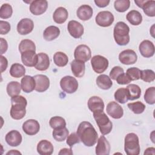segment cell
<instances>
[{
	"mask_svg": "<svg viewBox=\"0 0 155 155\" xmlns=\"http://www.w3.org/2000/svg\"><path fill=\"white\" fill-rule=\"evenodd\" d=\"M77 134L80 140L87 147H92L96 144L98 134L94 127L87 121H83L79 125Z\"/></svg>",
	"mask_w": 155,
	"mask_h": 155,
	"instance_id": "6da1fadb",
	"label": "cell"
},
{
	"mask_svg": "<svg viewBox=\"0 0 155 155\" xmlns=\"http://www.w3.org/2000/svg\"><path fill=\"white\" fill-rule=\"evenodd\" d=\"M12 107L10 109V116L15 120L22 119L26 114L27 99L22 96L17 95L11 98Z\"/></svg>",
	"mask_w": 155,
	"mask_h": 155,
	"instance_id": "7a4b0ae2",
	"label": "cell"
},
{
	"mask_svg": "<svg viewBox=\"0 0 155 155\" xmlns=\"http://www.w3.org/2000/svg\"><path fill=\"white\" fill-rule=\"evenodd\" d=\"M130 28L124 22L116 23L113 30V36L115 42L119 45H125L130 42Z\"/></svg>",
	"mask_w": 155,
	"mask_h": 155,
	"instance_id": "3957f363",
	"label": "cell"
},
{
	"mask_svg": "<svg viewBox=\"0 0 155 155\" xmlns=\"http://www.w3.org/2000/svg\"><path fill=\"white\" fill-rule=\"evenodd\" d=\"M93 117L99 128L100 132L102 134H108L111 132L113 128V124L103 111L93 112Z\"/></svg>",
	"mask_w": 155,
	"mask_h": 155,
	"instance_id": "277c9868",
	"label": "cell"
},
{
	"mask_svg": "<svg viewBox=\"0 0 155 155\" xmlns=\"http://www.w3.org/2000/svg\"><path fill=\"white\" fill-rule=\"evenodd\" d=\"M124 140V150L127 155H138L140 153L139 137L135 133L127 134Z\"/></svg>",
	"mask_w": 155,
	"mask_h": 155,
	"instance_id": "5b68a950",
	"label": "cell"
},
{
	"mask_svg": "<svg viewBox=\"0 0 155 155\" xmlns=\"http://www.w3.org/2000/svg\"><path fill=\"white\" fill-rule=\"evenodd\" d=\"M60 86L64 91L71 94L78 90V82L75 78L71 76H66L61 79Z\"/></svg>",
	"mask_w": 155,
	"mask_h": 155,
	"instance_id": "8992f818",
	"label": "cell"
},
{
	"mask_svg": "<svg viewBox=\"0 0 155 155\" xmlns=\"http://www.w3.org/2000/svg\"><path fill=\"white\" fill-rule=\"evenodd\" d=\"M91 64L93 70L100 74L107 69L109 62L106 58L101 55H96L91 59Z\"/></svg>",
	"mask_w": 155,
	"mask_h": 155,
	"instance_id": "52a82bcc",
	"label": "cell"
},
{
	"mask_svg": "<svg viewBox=\"0 0 155 155\" xmlns=\"http://www.w3.org/2000/svg\"><path fill=\"white\" fill-rule=\"evenodd\" d=\"M74 56L76 60L85 62L91 59V50L86 45H79L74 50Z\"/></svg>",
	"mask_w": 155,
	"mask_h": 155,
	"instance_id": "ba28073f",
	"label": "cell"
},
{
	"mask_svg": "<svg viewBox=\"0 0 155 155\" xmlns=\"http://www.w3.org/2000/svg\"><path fill=\"white\" fill-rule=\"evenodd\" d=\"M113 15L109 11H102L98 13L95 18L96 24L103 27L110 26L114 22Z\"/></svg>",
	"mask_w": 155,
	"mask_h": 155,
	"instance_id": "9c48e42d",
	"label": "cell"
},
{
	"mask_svg": "<svg viewBox=\"0 0 155 155\" xmlns=\"http://www.w3.org/2000/svg\"><path fill=\"white\" fill-rule=\"evenodd\" d=\"M137 5L142 8L144 13L148 16H155V1L153 0H135Z\"/></svg>",
	"mask_w": 155,
	"mask_h": 155,
	"instance_id": "30bf717a",
	"label": "cell"
},
{
	"mask_svg": "<svg viewBox=\"0 0 155 155\" xmlns=\"http://www.w3.org/2000/svg\"><path fill=\"white\" fill-rule=\"evenodd\" d=\"M137 56L136 52L131 49L125 50L121 51L119 55V61L125 65H131L136 63Z\"/></svg>",
	"mask_w": 155,
	"mask_h": 155,
	"instance_id": "8fae6325",
	"label": "cell"
},
{
	"mask_svg": "<svg viewBox=\"0 0 155 155\" xmlns=\"http://www.w3.org/2000/svg\"><path fill=\"white\" fill-rule=\"evenodd\" d=\"M107 114L113 119H120L124 115V110L122 107L116 102H110L106 108Z\"/></svg>",
	"mask_w": 155,
	"mask_h": 155,
	"instance_id": "7c38bea8",
	"label": "cell"
},
{
	"mask_svg": "<svg viewBox=\"0 0 155 155\" xmlns=\"http://www.w3.org/2000/svg\"><path fill=\"white\" fill-rule=\"evenodd\" d=\"M48 7V2L45 0H35L30 5V11L34 15H41L45 13Z\"/></svg>",
	"mask_w": 155,
	"mask_h": 155,
	"instance_id": "4fadbf2b",
	"label": "cell"
},
{
	"mask_svg": "<svg viewBox=\"0 0 155 155\" xmlns=\"http://www.w3.org/2000/svg\"><path fill=\"white\" fill-rule=\"evenodd\" d=\"M35 81V90L39 93L46 91L50 87V80L44 74H36L33 77Z\"/></svg>",
	"mask_w": 155,
	"mask_h": 155,
	"instance_id": "5bb4252c",
	"label": "cell"
},
{
	"mask_svg": "<svg viewBox=\"0 0 155 155\" xmlns=\"http://www.w3.org/2000/svg\"><path fill=\"white\" fill-rule=\"evenodd\" d=\"M68 31L70 35L74 38H79L84 34V27L79 22L71 20L68 22L67 25Z\"/></svg>",
	"mask_w": 155,
	"mask_h": 155,
	"instance_id": "9a60e30c",
	"label": "cell"
},
{
	"mask_svg": "<svg viewBox=\"0 0 155 155\" xmlns=\"http://www.w3.org/2000/svg\"><path fill=\"white\" fill-rule=\"evenodd\" d=\"M34 28L33 21L29 18L22 19L17 25V31L21 35L31 33Z\"/></svg>",
	"mask_w": 155,
	"mask_h": 155,
	"instance_id": "2e32d148",
	"label": "cell"
},
{
	"mask_svg": "<svg viewBox=\"0 0 155 155\" xmlns=\"http://www.w3.org/2000/svg\"><path fill=\"white\" fill-rule=\"evenodd\" d=\"M40 129L39 122L35 119H28L22 124V130L25 133L29 136L37 134Z\"/></svg>",
	"mask_w": 155,
	"mask_h": 155,
	"instance_id": "e0dca14e",
	"label": "cell"
},
{
	"mask_svg": "<svg viewBox=\"0 0 155 155\" xmlns=\"http://www.w3.org/2000/svg\"><path fill=\"white\" fill-rule=\"evenodd\" d=\"M139 50L141 55L145 58L152 57L154 54V45L149 40L143 41L139 44Z\"/></svg>",
	"mask_w": 155,
	"mask_h": 155,
	"instance_id": "ac0fdd59",
	"label": "cell"
},
{
	"mask_svg": "<svg viewBox=\"0 0 155 155\" xmlns=\"http://www.w3.org/2000/svg\"><path fill=\"white\" fill-rule=\"evenodd\" d=\"M21 61L27 67H35L38 61V54L33 50L26 51L21 54Z\"/></svg>",
	"mask_w": 155,
	"mask_h": 155,
	"instance_id": "d6986e66",
	"label": "cell"
},
{
	"mask_svg": "<svg viewBox=\"0 0 155 155\" xmlns=\"http://www.w3.org/2000/svg\"><path fill=\"white\" fill-rule=\"evenodd\" d=\"M110 151V145L104 136H101L97 140L96 147V154L97 155H108Z\"/></svg>",
	"mask_w": 155,
	"mask_h": 155,
	"instance_id": "ffe728a7",
	"label": "cell"
},
{
	"mask_svg": "<svg viewBox=\"0 0 155 155\" xmlns=\"http://www.w3.org/2000/svg\"><path fill=\"white\" fill-rule=\"evenodd\" d=\"M22 136L17 130H12L5 136V141L11 147H17L22 142Z\"/></svg>",
	"mask_w": 155,
	"mask_h": 155,
	"instance_id": "44dd1931",
	"label": "cell"
},
{
	"mask_svg": "<svg viewBox=\"0 0 155 155\" xmlns=\"http://www.w3.org/2000/svg\"><path fill=\"white\" fill-rule=\"evenodd\" d=\"M88 107L93 113L97 111H104V103L101 97L94 96L88 99Z\"/></svg>",
	"mask_w": 155,
	"mask_h": 155,
	"instance_id": "7402d4cb",
	"label": "cell"
},
{
	"mask_svg": "<svg viewBox=\"0 0 155 155\" xmlns=\"http://www.w3.org/2000/svg\"><path fill=\"white\" fill-rule=\"evenodd\" d=\"M53 150V145L47 140H41L38 143L37 151L41 155H51Z\"/></svg>",
	"mask_w": 155,
	"mask_h": 155,
	"instance_id": "603a6c76",
	"label": "cell"
},
{
	"mask_svg": "<svg viewBox=\"0 0 155 155\" xmlns=\"http://www.w3.org/2000/svg\"><path fill=\"white\" fill-rule=\"evenodd\" d=\"M93 11L91 6L88 5H82L80 6L77 11V16L82 21H87L93 16Z\"/></svg>",
	"mask_w": 155,
	"mask_h": 155,
	"instance_id": "cb8c5ba5",
	"label": "cell"
},
{
	"mask_svg": "<svg viewBox=\"0 0 155 155\" xmlns=\"http://www.w3.org/2000/svg\"><path fill=\"white\" fill-rule=\"evenodd\" d=\"M50 66V59L48 56L45 53L38 54V61L35 66V68L39 71H45Z\"/></svg>",
	"mask_w": 155,
	"mask_h": 155,
	"instance_id": "d4e9b609",
	"label": "cell"
},
{
	"mask_svg": "<svg viewBox=\"0 0 155 155\" xmlns=\"http://www.w3.org/2000/svg\"><path fill=\"white\" fill-rule=\"evenodd\" d=\"M21 89L25 93H30L35 88V81L33 77L25 75L21 81Z\"/></svg>",
	"mask_w": 155,
	"mask_h": 155,
	"instance_id": "484cf974",
	"label": "cell"
},
{
	"mask_svg": "<svg viewBox=\"0 0 155 155\" xmlns=\"http://www.w3.org/2000/svg\"><path fill=\"white\" fill-rule=\"evenodd\" d=\"M70 65L71 71L74 76L81 78L84 75L85 66L84 62L74 59L71 62Z\"/></svg>",
	"mask_w": 155,
	"mask_h": 155,
	"instance_id": "4316f807",
	"label": "cell"
},
{
	"mask_svg": "<svg viewBox=\"0 0 155 155\" xmlns=\"http://www.w3.org/2000/svg\"><path fill=\"white\" fill-rule=\"evenodd\" d=\"M68 13L67 9L64 7H60L57 8L53 13V19L57 24H63L67 19Z\"/></svg>",
	"mask_w": 155,
	"mask_h": 155,
	"instance_id": "83f0119b",
	"label": "cell"
},
{
	"mask_svg": "<svg viewBox=\"0 0 155 155\" xmlns=\"http://www.w3.org/2000/svg\"><path fill=\"white\" fill-rule=\"evenodd\" d=\"M60 35V30L58 27L51 25L47 27L43 33V37L45 40L51 41L57 38Z\"/></svg>",
	"mask_w": 155,
	"mask_h": 155,
	"instance_id": "f1b7e54d",
	"label": "cell"
},
{
	"mask_svg": "<svg viewBox=\"0 0 155 155\" xmlns=\"http://www.w3.org/2000/svg\"><path fill=\"white\" fill-rule=\"evenodd\" d=\"M96 84L102 90H108L113 85V82L110 78L106 74H101L96 78Z\"/></svg>",
	"mask_w": 155,
	"mask_h": 155,
	"instance_id": "f546056e",
	"label": "cell"
},
{
	"mask_svg": "<svg viewBox=\"0 0 155 155\" xmlns=\"http://www.w3.org/2000/svg\"><path fill=\"white\" fill-rule=\"evenodd\" d=\"M127 19L133 25H138L142 21V16L140 13L137 10H133L129 12L127 16Z\"/></svg>",
	"mask_w": 155,
	"mask_h": 155,
	"instance_id": "4dcf8cb0",
	"label": "cell"
},
{
	"mask_svg": "<svg viewBox=\"0 0 155 155\" xmlns=\"http://www.w3.org/2000/svg\"><path fill=\"white\" fill-rule=\"evenodd\" d=\"M126 89L128 93V100L133 101L140 97L141 94V90L139 85L131 84L127 87Z\"/></svg>",
	"mask_w": 155,
	"mask_h": 155,
	"instance_id": "1f68e13d",
	"label": "cell"
},
{
	"mask_svg": "<svg viewBox=\"0 0 155 155\" xmlns=\"http://www.w3.org/2000/svg\"><path fill=\"white\" fill-rule=\"evenodd\" d=\"M25 68L20 64L15 63L12 65L10 69V75L15 78H19L25 75Z\"/></svg>",
	"mask_w": 155,
	"mask_h": 155,
	"instance_id": "d6a6232c",
	"label": "cell"
},
{
	"mask_svg": "<svg viewBox=\"0 0 155 155\" xmlns=\"http://www.w3.org/2000/svg\"><path fill=\"white\" fill-rule=\"evenodd\" d=\"M68 134L69 131L66 127L61 128L53 129L52 133L53 138L58 142H62L65 140L68 136Z\"/></svg>",
	"mask_w": 155,
	"mask_h": 155,
	"instance_id": "836d02e7",
	"label": "cell"
},
{
	"mask_svg": "<svg viewBox=\"0 0 155 155\" xmlns=\"http://www.w3.org/2000/svg\"><path fill=\"white\" fill-rule=\"evenodd\" d=\"M21 86L17 81L10 82L7 85V92L10 97L19 95L21 93Z\"/></svg>",
	"mask_w": 155,
	"mask_h": 155,
	"instance_id": "e575fe53",
	"label": "cell"
},
{
	"mask_svg": "<svg viewBox=\"0 0 155 155\" xmlns=\"http://www.w3.org/2000/svg\"><path fill=\"white\" fill-rule=\"evenodd\" d=\"M53 61L58 67H64L67 64L68 59L66 54L61 51H58L53 55Z\"/></svg>",
	"mask_w": 155,
	"mask_h": 155,
	"instance_id": "d590c367",
	"label": "cell"
},
{
	"mask_svg": "<svg viewBox=\"0 0 155 155\" xmlns=\"http://www.w3.org/2000/svg\"><path fill=\"white\" fill-rule=\"evenodd\" d=\"M114 99L116 102H118L120 104H125L128 100L127 90L125 88H120L117 89L114 94Z\"/></svg>",
	"mask_w": 155,
	"mask_h": 155,
	"instance_id": "8d00e7d4",
	"label": "cell"
},
{
	"mask_svg": "<svg viewBox=\"0 0 155 155\" xmlns=\"http://www.w3.org/2000/svg\"><path fill=\"white\" fill-rule=\"evenodd\" d=\"M19 50L21 54L28 50L36 51V45L30 39H24L21 41L19 45Z\"/></svg>",
	"mask_w": 155,
	"mask_h": 155,
	"instance_id": "74e56055",
	"label": "cell"
},
{
	"mask_svg": "<svg viewBox=\"0 0 155 155\" xmlns=\"http://www.w3.org/2000/svg\"><path fill=\"white\" fill-rule=\"evenodd\" d=\"M49 124L53 129H56L65 127L66 126V122L61 116H53L50 119Z\"/></svg>",
	"mask_w": 155,
	"mask_h": 155,
	"instance_id": "f35d334b",
	"label": "cell"
},
{
	"mask_svg": "<svg viewBox=\"0 0 155 155\" xmlns=\"http://www.w3.org/2000/svg\"><path fill=\"white\" fill-rule=\"evenodd\" d=\"M127 105L128 108L131 110L134 114H138L142 113L145 109V104L141 102L140 101L128 103Z\"/></svg>",
	"mask_w": 155,
	"mask_h": 155,
	"instance_id": "ab89813d",
	"label": "cell"
},
{
	"mask_svg": "<svg viewBox=\"0 0 155 155\" xmlns=\"http://www.w3.org/2000/svg\"><path fill=\"white\" fill-rule=\"evenodd\" d=\"M130 5L129 0H116L114 2V7L116 11L119 12H124L127 10Z\"/></svg>",
	"mask_w": 155,
	"mask_h": 155,
	"instance_id": "60d3db41",
	"label": "cell"
},
{
	"mask_svg": "<svg viewBox=\"0 0 155 155\" xmlns=\"http://www.w3.org/2000/svg\"><path fill=\"white\" fill-rule=\"evenodd\" d=\"M144 100L145 102L150 105L155 103V88L151 87L147 88L144 94Z\"/></svg>",
	"mask_w": 155,
	"mask_h": 155,
	"instance_id": "b9f144b4",
	"label": "cell"
},
{
	"mask_svg": "<svg viewBox=\"0 0 155 155\" xmlns=\"http://www.w3.org/2000/svg\"><path fill=\"white\" fill-rule=\"evenodd\" d=\"M13 10L12 6L8 4H4L0 8V18L7 19L12 16Z\"/></svg>",
	"mask_w": 155,
	"mask_h": 155,
	"instance_id": "7bdbcfd3",
	"label": "cell"
},
{
	"mask_svg": "<svg viewBox=\"0 0 155 155\" xmlns=\"http://www.w3.org/2000/svg\"><path fill=\"white\" fill-rule=\"evenodd\" d=\"M140 79L146 82H151L152 81H154L155 79L154 72L151 70H141Z\"/></svg>",
	"mask_w": 155,
	"mask_h": 155,
	"instance_id": "ee69618b",
	"label": "cell"
},
{
	"mask_svg": "<svg viewBox=\"0 0 155 155\" xmlns=\"http://www.w3.org/2000/svg\"><path fill=\"white\" fill-rule=\"evenodd\" d=\"M126 73L131 81H136L140 78L141 70L137 67H131L127 69Z\"/></svg>",
	"mask_w": 155,
	"mask_h": 155,
	"instance_id": "f6af8a7d",
	"label": "cell"
},
{
	"mask_svg": "<svg viewBox=\"0 0 155 155\" xmlns=\"http://www.w3.org/2000/svg\"><path fill=\"white\" fill-rule=\"evenodd\" d=\"M80 142V139L78 136L77 133H73L68 135L67 137V144L71 148L74 144L78 143Z\"/></svg>",
	"mask_w": 155,
	"mask_h": 155,
	"instance_id": "bcb514c9",
	"label": "cell"
},
{
	"mask_svg": "<svg viewBox=\"0 0 155 155\" xmlns=\"http://www.w3.org/2000/svg\"><path fill=\"white\" fill-rule=\"evenodd\" d=\"M123 73H124V69L122 67L119 66H115L111 69L110 72V79L116 81L117 76Z\"/></svg>",
	"mask_w": 155,
	"mask_h": 155,
	"instance_id": "7dc6e473",
	"label": "cell"
},
{
	"mask_svg": "<svg viewBox=\"0 0 155 155\" xmlns=\"http://www.w3.org/2000/svg\"><path fill=\"white\" fill-rule=\"evenodd\" d=\"M117 83L119 85H126L131 82V79L127 74V73H123L119 75L116 79Z\"/></svg>",
	"mask_w": 155,
	"mask_h": 155,
	"instance_id": "c3c4849f",
	"label": "cell"
},
{
	"mask_svg": "<svg viewBox=\"0 0 155 155\" xmlns=\"http://www.w3.org/2000/svg\"><path fill=\"white\" fill-rule=\"evenodd\" d=\"M10 24L7 22L1 20L0 21V33L1 35H6L10 30Z\"/></svg>",
	"mask_w": 155,
	"mask_h": 155,
	"instance_id": "681fc988",
	"label": "cell"
},
{
	"mask_svg": "<svg viewBox=\"0 0 155 155\" xmlns=\"http://www.w3.org/2000/svg\"><path fill=\"white\" fill-rule=\"evenodd\" d=\"M0 41H1V54L2 55L7 50L8 44L7 41L2 38H0Z\"/></svg>",
	"mask_w": 155,
	"mask_h": 155,
	"instance_id": "f907efd6",
	"label": "cell"
},
{
	"mask_svg": "<svg viewBox=\"0 0 155 155\" xmlns=\"http://www.w3.org/2000/svg\"><path fill=\"white\" fill-rule=\"evenodd\" d=\"M8 65V61L7 59L3 56L2 55L1 56V72L2 73L7 69Z\"/></svg>",
	"mask_w": 155,
	"mask_h": 155,
	"instance_id": "816d5d0a",
	"label": "cell"
},
{
	"mask_svg": "<svg viewBox=\"0 0 155 155\" xmlns=\"http://www.w3.org/2000/svg\"><path fill=\"white\" fill-rule=\"evenodd\" d=\"M94 2L97 7L103 8L107 6L110 1L109 0H95Z\"/></svg>",
	"mask_w": 155,
	"mask_h": 155,
	"instance_id": "f5cc1de1",
	"label": "cell"
},
{
	"mask_svg": "<svg viewBox=\"0 0 155 155\" xmlns=\"http://www.w3.org/2000/svg\"><path fill=\"white\" fill-rule=\"evenodd\" d=\"M59 155H61V154H65V155H68V154H70V155H71L73 154V151L71 150V148H62L60 150V151L58 153Z\"/></svg>",
	"mask_w": 155,
	"mask_h": 155,
	"instance_id": "db71d44e",
	"label": "cell"
},
{
	"mask_svg": "<svg viewBox=\"0 0 155 155\" xmlns=\"http://www.w3.org/2000/svg\"><path fill=\"white\" fill-rule=\"evenodd\" d=\"M155 154V148L154 147L148 148L145 150L144 152V154Z\"/></svg>",
	"mask_w": 155,
	"mask_h": 155,
	"instance_id": "11a10c76",
	"label": "cell"
},
{
	"mask_svg": "<svg viewBox=\"0 0 155 155\" xmlns=\"http://www.w3.org/2000/svg\"><path fill=\"white\" fill-rule=\"evenodd\" d=\"M6 154H7V155H8V154H21V153L20 152L18 151L17 150H12V151H8V153H7Z\"/></svg>",
	"mask_w": 155,
	"mask_h": 155,
	"instance_id": "9f6ffc18",
	"label": "cell"
}]
</instances>
